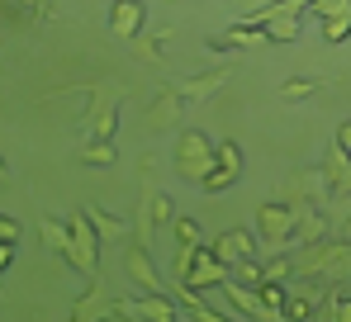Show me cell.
<instances>
[{
  "instance_id": "cell-1",
  "label": "cell",
  "mask_w": 351,
  "mask_h": 322,
  "mask_svg": "<svg viewBox=\"0 0 351 322\" xmlns=\"http://www.w3.org/2000/svg\"><path fill=\"white\" fill-rule=\"evenodd\" d=\"M176 280L190 284V289H199V294H204V289H219V284L228 280V261H223L214 247H209V251H204V247H180V251H176Z\"/></svg>"
},
{
  "instance_id": "cell-2",
  "label": "cell",
  "mask_w": 351,
  "mask_h": 322,
  "mask_svg": "<svg viewBox=\"0 0 351 322\" xmlns=\"http://www.w3.org/2000/svg\"><path fill=\"white\" fill-rule=\"evenodd\" d=\"M294 275H313V280H351V242H313L299 261Z\"/></svg>"
},
{
  "instance_id": "cell-3",
  "label": "cell",
  "mask_w": 351,
  "mask_h": 322,
  "mask_svg": "<svg viewBox=\"0 0 351 322\" xmlns=\"http://www.w3.org/2000/svg\"><path fill=\"white\" fill-rule=\"evenodd\" d=\"M214 166H219V152H214V143H209L204 133H180V143H176V171H180L185 180L199 185Z\"/></svg>"
},
{
  "instance_id": "cell-4",
  "label": "cell",
  "mask_w": 351,
  "mask_h": 322,
  "mask_svg": "<svg viewBox=\"0 0 351 322\" xmlns=\"http://www.w3.org/2000/svg\"><path fill=\"white\" fill-rule=\"evenodd\" d=\"M294 218L299 214H294L290 204H261V209H256V237H261L271 251H285L294 242Z\"/></svg>"
},
{
  "instance_id": "cell-5",
  "label": "cell",
  "mask_w": 351,
  "mask_h": 322,
  "mask_svg": "<svg viewBox=\"0 0 351 322\" xmlns=\"http://www.w3.org/2000/svg\"><path fill=\"white\" fill-rule=\"evenodd\" d=\"M71 247H76V251H71V266L95 280V270H100V232H95V223L86 218V209L71 218Z\"/></svg>"
},
{
  "instance_id": "cell-6",
  "label": "cell",
  "mask_w": 351,
  "mask_h": 322,
  "mask_svg": "<svg viewBox=\"0 0 351 322\" xmlns=\"http://www.w3.org/2000/svg\"><path fill=\"white\" fill-rule=\"evenodd\" d=\"M110 318H143V322H176L180 308H176L167 294H143L138 304H110Z\"/></svg>"
},
{
  "instance_id": "cell-7",
  "label": "cell",
  "mask_w": 351,
  "mask_h": 322,
  "mask_svg": "<svg viewBox=\"0 0 351 322\" xmlns=\"http://www.w3.org/2000/svg\"><path fill=\"white\" fill-rule=\"evenodd\" d=\"M123 266H128V280H133L143 294H167V289H162V275H157V266H152V251H147L143 242H138V247H128Z\"/></svg>"
},
{
  "instance_id": "cell-8",
  "label": "cell",
  "mask_w": 351,
  "mask_h": 322,
  "mask_svg": "<svg viewBox=\"0 0 351 322\" xmlns=\"http://www.w3.org/2000/svg\"><path fill=\"white\" fill-rule=\"evenodd\" d=\"M219 289H223V294H228V299L237 304V313H247V318H261V322L276 318V313L261 304V289H256V284H237V280H223Z\"/></svg>"
},
{
  "instance_id": "cell-9",
  "label": "cell",
  "mask_w": 351,
  "mask_h": 322,
  "mask_svg": "<svg viewBox=\"0 0 351 322\" xmlns=\"http://www.w3.org/2000/svg\"><path fill=\"white\" fill-rule=\"evenodd\" d=\"M143 19H147L143 0H114L110 5V29H114L119 38H138L143 34Z\"/></svg>"
},
{
  "instance_id": "cell-10",
  "label": "cell",
  "mask_w": 351,
  "mask_h": 322,
  "mask_svg": "<svg viewBox=\"0 0 351 322\" xmlns=\"http://www.w3.org/2000/svg\"><path fill=\"white\" fill-rule=\"evenodd\" d=\"M223 81H228V66H214V71H204V76L176 81V90H180V100H185V105H195V100H209V95H214Z\"/></svg>"
},
{
  "instance_id": "cell-11",
  "label": "cell",
  "mask_w": 351,
  "mask_h": 322,
  "mask_svg": "<svg viewBox=\"0 0 351 322\" xmlns=\"http://www.w3.org/2000/svg\"><path fill=\"white\" fill-rule=\"evenodd\" d=\"M180 109H185V100H180L176 86L157 90V100H152V109H147V128H171L176 119H180Z\"/></svg>"
},
{
  "instance_id": "cell-12",
  "label": "cell",
  "mask_w": 351,
  "mask_h": 322,
  "mask_svg": "<svg viewBox=\"0 0 351 322\" xmlns=\"http://www.w3.org/2000/svg\"><path fill=\"white\" fill-rule=\"evenodd\" d=\"M266 43H271V34L261 24H233L223 38H214V53H223V48H266Z\"/></svg>"
},
{
  "instance_id": "cell-13",
  "label": "cell",
  "mask_w": 351,
  "mask_h": 322,
  "mask_svg": "<svg viewBox=\"0 0 351 322\" xmlns=\"http://www.w3.org/2000/svg\"><path fill=\"white\" fill-rule=\"evenodd\" d=\"M214 251H219L223 261L256 256V237H252V232H242V227H228V232H219V237H214Z\"/></svg>"
},
{
  "instance_id": "cell-14",
  "label": "cell",
  "mask_w": 351,
  "mask_h": 322,
  "mask_svg": "<svg viewBox=\"0 0 351 322\" xmlns=\"http://www.w3.org/2000/svg\"><path fill=\"white\" fill-rule=\"evenodd\" d=\"M318 304H323V294H313V289H285L280 318H318Z\"/></svg>"
},
{
  "instance_id": "cell-15",
  "label": "cell",
  "mask_w": 351,
  "mask_h": 322,
  "mask_svg": "<svg viewBox=\"0 0 351 322\" xmlns=\"http://www.w3.org/2000/svg\"><path fill=\"white\" fill-rule=\"evenodd\" d=\"M294 237L304 242V247H313V242H323V232H328V223H323V214L318 209H294Z\"/></svg>"
},
{
  "instance_id": "cell-16",
  "label": "cell",
  "mask_w": 351,
  "mask_h": 322,
  "mask_svg": "<svg viewBox=\"0 0 351 322\" xmlns=\"http://www.w3.org/2000/svg\"><path fill=\"white\" fill-rule=\"evenodd\" d=\"M81 161H86V166H95V171H100V166H114L119 147L110 143V138H90V143L81 147Z\"/></svg>"
},
{
  "instance_id": "cell-17",
  "label": "cell",
  "mask_w": 351,
  "mask_h": 322,
  "mask_svg": "<svg viewBox=\"0 0 351 322\" xmlns=\"http://www.w3.org/2000/svg\"><path fill=\"white\" fill-rule=\"evenodd\" d=\"M114 123H119V109L110 105V95H100V105L90 114V138H114Z\"/></svg>"
},
{
  "instance_id": "cell-18",
  "label": "cell",
  "mask_w": 351,
  "mask_h": 322,
  "mask_svg": "<svg viewBox=\"0 0 351 322\" xmlns=\"http://www.w3.org/2000/svg\"><path fill=\"white\" fill-rule=\"evenodd\" d=\"M71 318H76V322H86V318H110V304H105V289L95 284V289H90V294H86V299H81L76 308H71Z\"/></svg>"
},
{
  "instance_id": "cell-19",
  "label": "cell",
  "mask_w": 351,
  "mask_h": 322,
  "mask_svg": "<svg viewBox=\"0 0 351 322\" xmlns=\"http://www.w3.org/2000/svg\"><path fill=\"white\" fill-rule=\"evenodd\" d=\"M86 218L95 223L100 237H119V242L128 237V218H114V214H105V209H86Z\"/></svg>"
},
{
  "instance_id": "cell-20",
  "label": "cell",
  "mask_w": 351,
  "mask_h": 322,
  "mask_svg": "<svg viewBox=\"0 0 351 322\" xmlns=\"http://www.w3.org/2000/svg\"><path fill=\"white\" fill-rule=\"evenodd\" d=\"M318 318L323 322H351V294H323Z\"/></svg>"
},
{
  "instance_id": "cell-21",
  "label": "cell",
  "mask_w": 351,
  "mask_h": 322,
  "mask_svg": "<svg viewBox=\"0 0 351 322\" xmlns=\"http://www.w3.org/2000/svg\"><path fill=\"white\" fill-rule=\"evenodd\" d=\"M43 242H48V247H58L66 261H71V251H76V247H71V223L62 227L58 218H43Z\"/></svg>"
},
{
  "instance_id": "cell-22",
  "label": "cell",
  "mask_w": 351,
  "mask_h": 322,
  "mask_svg": "<svg viewBox=\"0 0 351 322\" xmlns=\"http://www.w3.org/2000/svg\"><path fill=\"white\" fill-rule=\"evenodd\" d=\"M228 280H237V284H261L256 256H237V261H228Z\"/></svg>"
},
{
  "instance_id": "cell-23",
  "label": "cell",
  "mask_w": 351,
  "mask_h": 322,
  "mask_svg": "<svg viewBox=\"0 0 351 322\" xmlns=\"http://www.w3.org/2000/svg\"><path fill=\"white\" fill-rule=\"evenodd\" d=\"M266 34H271V43H294L299 38V19L294 14H285V19H271V24H261Z\"/></svg>"
},
{
  "instance_id": "cell-24",
  "label": "cell",
  "mask_w": 351,
  "mask_h": 322,
  "mask_svg": "<svg viewBox=\"0 0 351 322\" xmlns=\"http://www.w3.org/2000/svg\"><path fill=\"white\" fill-rule=\"evenodd\" d=\"M171 227H176V242H180V247H199V242H204V227H199L195 218H171Z\"/></svg>"
},
{
  "instance_id": "cell-25",
  "label": "cell",
  "mask_w": 351,
  "mask_h": 322,
  "mask_svg": "<svg viewBox=\"0 0 351 322\" xmlns=\"http://www.w3.org/2000/svg\"><path fill=\"white\" fill-rule=\"evenodd\" d=\"M323 38H328V43H347V38H351V14H332V19H323Z\"/></svg>"
},
{
  "instance_id": "cell-26",
  "label": "cell",
  "mask_w": 351,
  "mask_h": 322,
  "mask_svg": "<svg viewBox=\"0 0 351 322\" xmlns=\"http://www.w3.org/2000/svg\"><path fill=\"white\" fill-rule=\"evenodd\" d=\"M304 195H308L313 204H323V199H328V171H308V175H304Z\"/></svg>"
},
{
  "instance_id": "cell-27",
  "label": "cell",
  "mask_w": 351,
  "mask_h": 322,
  "mask_svg": "<svg viewBox=\"0 0 351 322\" xmlns=\"http://www.w3.org/2000/svg\"><path fill=\"white\" fill-rule=\"evenodd\" d=\"M233 180H237V175H233V171H228V166H214V171H209V175H204L199 185H204L209 195H223V190H228Z\"/></svg>"
},
{
  "instance_id": "cell-28",
  "label": "cell",
  "mask_w": 351,
  "mask_h": 322,
  "mask_svg": "<svg viewBox=\"0 0 351 322\" xmlns=\"http://www.w3.org/2000/svg\"><path fill=\"white\" fill-rule=\"evenodd\" d=\"M147 214H152V223H171L176 204L167 199V195H147Z\"/></svg>"
},
{
  "instance_id": "cell-29",
  "label": "cell",
  "mask_w": 351,
  "mask_h": 322,
  "mask_svg": "<svg viewBox=\"0 0 351 322\" xmlns=\"http://www.w3.org/2000/svg\"><path fill=\"white\" fill-rule=\"evenodd\" d=\"M308 10L318 19H332V14H351V0H308Z\"/></svg>"
},
{
  "instance_id": "cell-30",
  "label": "cell",
  "mask_w": 351,
  "mask_h": 322,
  "mask_svg": "<svg viewBox=\"0 0 351 322\" xmlns=\"http://www.w3.org/2000/svg\"><path fill=\"white\" fill-rule=\"evenodd\" d=\"M214 152H219V166H228L233 175H242V152H237V143H214Z\"/></svg>"
},
{
  "instance_id": "cell-31",
  "label": "cell",
  "mask_w": 351,
  "mask_h": 322,
  "mask_svg": "<svg viewBox=\"0 0 351 322\" xmlns=\"http://www.w3.org/2000/svg\"><path fill=\"white\" fill-rule=\"evenodd\" d=\"M290 275H294V261H285V256H276L271 266H261V280H280V284H285Z\"/></svg>"
},
{
  "instance_id": "cell-32",
  "label": "cell",
  "mask_w": 351,
  "mask_h": 322,
  "mask_svg": "<svg viewBox=\"0 0 351 322\" xmlns=\"http://www.w3.org/2000/svg\"><path fill=\"white\" fill-rule=\"evenodd\" d=\"M318 86L313 81H285V100H304V95H313Z\"/></svg>"
},
{
  "instance_id": "cell-33",
  "label": "cell",
  "mask_w": 351,
  "mask_h": 322,
  "mask_svg": "<svg viewBox=\"0 0 351 322\" xmlns=\"http://www.w3.org/2000/svg\"><path fill=\"white\" fill-rule=\"evenodd\" d=\"M0 237H5V242H19V223H14V218H5V214H0Z\"/></svg>"
},
{
  "instance_id": "cell-34",
  "label": "cell",
  "mask_w": 351,
  "mask_h": 322,
  "mask_svg": "<svg viewBox=\"0 0 351 322\" xmlns=\"http://www.w3.org/2000/svg\"><path fill=\"white\" fill-rule=\"evenodd\" d=\"M138 53H143V57H157V53H162V38H138Z\"/></svg>"
},
{
  "instance_id": "cell-35",
  "label": "cell",
  "mask_w": 351,
  "mask_h": 322,
  "mask_svg": "<svg viewBox=\"0 0 351 322\" xmlns=\"http://www.w3.org/2000/svg\"><path fill=\"white\" fill-rule=\"evenodd\" d=\"M10 261H14V242L0 237V270H10Z\"/></svg>"
},
{
  "instance_id": "cell-36",
  "label": "cell",
  "mask_w": 351,
  "mask_h": 322,
  "mask_svg": "<svg viewBox=\"0 0 351 322\" xmlns=\"http://www.w3.org/2000/svg\"><path fill=\"white\" fill-rule=\"evenodd\" d=\"M337 147H342V152H351V123H342V128H337Z\"/></svg>"
},
{
  "instance_id": "cell-37",
  "label": "cell",
  "mask_w": 351,
  "mask_h": 322,
  "mask_svg": "<svg viewBox=\"0 0 351 322\" xmlns=\"http://www.w3.org/2000/svg\"><path fill=\"white\" fill-rule=\"evenodd\" d=\"M24 5H29V14H43L48 10V0H24Z\"/></svg>"
},
{
  "instance_id": "cell-38",
  "label": "cell",
  "mask_w": 351,
  "mask_h": 322,
  "mask_svg": "<svg viewBox=\"0 0 351 322\" xmlns=\"http://www.w3.org/2000/svg\"><path fill=\"white\" fill-rule=\"evenodd\" d=\"M5 180H10V166H5V157H0V185H5Z\"/></svg>"
},
{
  "instance_id": "cell-39",
  "label": "cell",
  "mask_w": 351,
  "mask_h": 322,
  "mask_svg": "<svg viewBox=\"0 0 351 322\" xmlns=\"http://www.w3.org/2000/svg\"><path fill=\"white\" fill-rule=\"evenodd\" d=\"M347 157H351V152H347Z\"/></svg>"
}]
</instances>
